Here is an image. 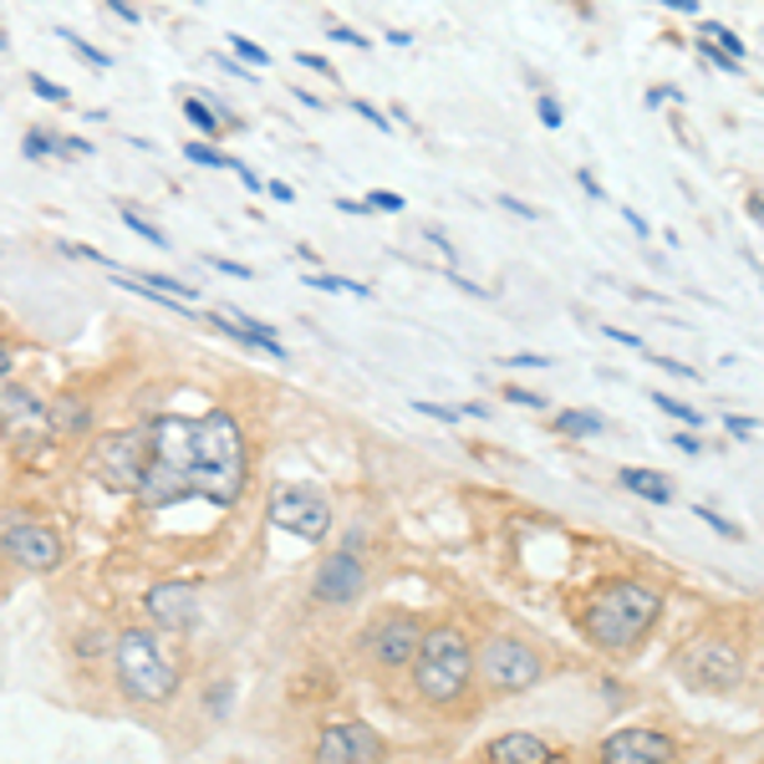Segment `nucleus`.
<instances>
[{"label":"nucleus","instance_id":"1","mask_svg":"<svg viewBox=\"0 0 764 764\" xmlns=\"http://www.w3.org/2000/svg\"><path fill=\"white\" fill-rule=\"evenodd\" d=\"M144 428L148 464L144 479H138V495H132L144 510H169L179 500H210L214 510H230L245 495V475H251L245 469V438H240V423L224 408L204 413V418L163 413Z\"/></svg>","mask_w":764,"mask_h":764},{"label":"nucleus","instance_id":"2","mask_svg":"<svg viewBox=\"0 0 764 764\" xmlns=\"http://www.w3.org/2000/svg\"><path fill=\"white\" fill-rule=\"evenodd\" d=\"M662 617V592L658 586H647V581H602L586 602H581V633L586 643L622 658V652H633L647 633H652V622Z\"/></svg>","mask_w":764,"mask_h":764},{"label":"nucleus","instance_id":"3","mask_svg":"<svg viewBox=\"0 0 764 764\" xmlns=\"http://www.w3.org/2000/svg\"><path fill=\"white\" fill-rule=\"evenodd\" d=\"M413 683L428 703H459L475 683V647L464 637V627L454 622H438V627H423L418 652H413Z\"/></svg>","mask_w":764,"mask_h":764},{"label":"nucleus","instance_id":"4","mask_svg":"<svg viewBox=\"0 0 764 764\" xmlns=\"http://www.w3.org/2000/svg\"><path fill=\"white\" fill-rule=\"evenodd\" d=\"M113 668H118V688L132 703H173L179 693V668L159 652V643L144 633V627H128L113 643Z\"/></svg>","mask_w":764,"mask_h":764},{"label":"nucleus","instance_id":"5","mask_svg":"<svg viewBox=\"0 0 764 764\" xmlns=\"http://www.w3.org/2000/svg\"><path fill=\"white\" fill-rule=\"evenodd\" d=\"M148 464V428H123V434H103L87 448V479L103 485L107 495H138V479H144Z\"/></svg>","mask_w":764,"mask_h":764},{"label":"nucleus","instance_id":"6","mask_svg":"<svg viewBox=\"0 0 764 764\" xmlns=\"http://www.w3.org/2000/svg\"><path fill=\"white\" fill-rule=\"evenodd\" d=\"M475 672L495 688V693H526V688H535L545 678V658L530 643H520V637L495 633L479 643Z\"/></svg>","mask_w":764,"mask_h":764},{"label":"nucleus","instance_id":"7","mask_svg":"<svg viewBox=\"0 0 764 764\" xmlns=\"http://www.w3.org/2000/svg\"><path fill=\"white\" fill-rule=\"evenodd\" d=\"M678 678H683L693 693H729V688L744 683V658L739 647L719 643V637H693V643L672 658Z\"/></svg>","mask_w":764,"mask_h":764},{"label":"nucleus","instance_id":"8","mask_svg":"<svg viewBox=\"0 0 764 764\" xmlns=\"http://www.w3.org/2000/svg\"><path fill=\"white\" fill-rule=\"evenodd\" d=\"M0 438L21 454V459H36L41 448L52 444V418H46V403H41L31 388L21 382H0Z\"/></svg>","mask_w":764,"mask_h":764},{"label":"nucleus","instance_id":"9","mask_svg":"<svg viewBox=\"0 0 764 764\" xmlns=\"http://www.w3.org/2000/svg\"><path fill=\"white\" fill-rule=\"evenodd\" d=\"M270 520H276L286 535H301V541H327L331 530V500L311 485H280L270 495Z\"/></svg>","mask_w":764,"mask_h":764},{"label":"nucleus","instance_id":"10","mask_svg":"<svg viewBox=\"0 0 764 764\" xmlns=\"http://www.w3.org/2000/svg\"><path fill=\"white\" fill-rule=\"evenodd\" d=\"M0 551L11 555L21 571H36V576H46V571H56L66 561L62 535L52 526H36V520H15V526L0 530Z\"/></svg>","mask_w":764,"mask_h":764},{"label":"nucleus","instance_id":"11","mask_svg":"<svg viewBox=\"0 0 764 764\" xmlns=\"http://www.w3.org/2000/svg\"><path fill=\"white\" fill-rule=\"evenodd\" d=\"M388 760V744L372 724L362 719H342V724H327L317 739V764H382Z\"/></svg>","mask_w":764,"mask_h":764},{"label":"nucleus","instance_id":"12","mask_svg":"<svg viewBox=\"0 0 764 764\" xmlns=\"http://www.w3.org/2000/svg\"><path fill=\"white\" fill-rule=\"evenodd\" d=\"M368 561L357 551H331V555H321V566H317V576H311V592H317V602H327V606H352L357 596L368 592Z\"/></svg>","mask_w":764,"mask_h":764},{"label":"nucleus","instance_id":"13","mask_svg":"<svg viewBox=\"0 0 764 764\" xmlns=\"http://www.w3.org/2000/svg\"><path fill=\"white\" fill-rule=\"evenodd\" d=\"M418 637H423V622L408 617V612H393L388 622H372L362 647H368V658L378 668H408L413 652H418Z\"/></svg>","mask_w":764,"mask_h":764},{"label":"nucleus","instance_id":"14","mask_svg":"<svg viewBox=\"0 0 764 764\" xmlns=\"http://www.w3.org/2000/svg\"><path fill=\"white\" fill-rule=\"evenodd\" d=\"M602 764H668L672 760V739L658 729H617L602 739L596 750Z\"/></svg>","mask_w":764,"mask_h":764},{"label":"nucleus","instance_id":"15","mask_svg":"<svg viewBox=\"0 0 764 764\" xmlns=\"http://www.w3.org/2000/svg\"><path fill=\"white\" fill-rule=\"evenodd\" d=\"M144 606H148V617L163 622V627H173V633L199 627V592L189 586V581H159V586H148Z\"/></svg>","mask_w":764,"mask_h":764},{"label":"nucleus","instance_id":"16","mask_svg":"<svg viewBox=\"0 0 764 764\" xmlns=\"http://www.w3.org/2000/svg\"><path fill=\"white\" fill-rule=\"evenodd\" d=\"M204 321H210L220 337H230V342H240V347H261L265 357H276V362H286V342H280L276 331L265 327V321H255V317H245L240 306H230V311H204Z\"/></svg>","mask_w":764,"mask_h":764},{"label":"nucleus","instance_id":"17","mask_svg":"<svg viewBox=\"0 0 764 764\" xmlns=\"http://www.w3.org/2000/svg\"><path fill=\"white\" fill-rule=\"evenodd\" d=\"M561 750H555L551 739L541 734H526V729H514V734H500L485 744V764H555Z\"/></svg>","mask_w":764,"mask_h":764},{"label":"nucleus","instance_id":"18","mask_svg":"<svg viewBox=\"0 0 764 764\" xmlns=\"http://www.w3.org/2000/svg\"><path fill=\"white\" fill-rule=\"evenodd\" d=\"M46 418H52V434H87L93 428V408L82 397H56Z\"/></svg>","mask_w":764,"mask_h":764},{"label":"nucleus","instance_id":"19","mask_svg":"<svg viewBox=\"0 0 764 764\" xmlns=\"http://www.w3.org/2000/svg\"><path fill=\"white\" fill-rule=\"evenodd\" d=\"M622 489H633V495H643L647 505H668L672 500V485L662 475H652V469H622Z\"/></svg>","mask_w":764,"mask_h":764},{"label":"nucleus","instance_id":"20","mask_svg":"<svg viewBox=\"0 0 764 764\" xmlns=\"http://www.w3.org/2000/svg\"><path fill=\"white\" fill-rule=\"evenodd\" d=\"M555 428H561L566 438H596L606 423H602V413H592V408H566L561 418H555Z\"/></svg>","mask_w":764,"mask_h":764},{"label":"nucleus","instance_id":"21","mask_svg":"<svg viewBox=\"0 0 764 764\" xmlns=\"http://www.w3.org/2000/svg\"><path fill=\"white\" fill-rule=\"evenodd\" d=\"M699 36H703V41H713L719 52H729V56H734V62H744V56H750V46H744V36H734V31H729V26H719V21H703V26H699Z\"/></svg>","mask_w":764,"mask_h":764},{"label":"nucleus","instance_id":"22","mask_svg":"<svg viewBox=\"0 0 764 764\" xmlns=\"http://www.w3.org/2000/svg\"><path fill=\"white\" fill-rule=\"evenodd\" d=\"M306 286H311V290H327V296H357V301H368V296H372V290L362 286V280L327 276V270H321V276H306Z\"/></svg>","mask_w":764,"mask_h":764},{"label":"nucleus","instance_id":"23","mask_svg":"<svg viewBox=\"0 0 764 764\" xmlns=\"http://www.w3.org/2000/svg\"><path fill=\"white\" fill-rule=\"evenodd\" d=\"M56 36H62L66 46H72V52H77L87 66H97V72H107V66H113V56H107V52H97L93 41H87V36H77V31H72V26H56Z\"/></svg>","mask_w":764,"mask_h":764},{"label":"nucleus","instance_id":"24","mask_svg":"<svg viewBox=\"0 0 764 764\" xmlns=\"http://www.w3.org/2000/svg\"><path fill=\"white\" fill-rule=\"evenodd\" d=\"M184 118L194 123V128L204 132V138H220V132H224V123L214 118V107L204 103V97H184Z\"/></svg>","mask_w":764,"mask_h":764},{"label":"nucleus","instance_id":"25","mask_svg":"<svg viewBox=\"0 0 764 764\" xmlns=\"http://www.w3.org/2000/svg\"><path fill=\"white\" fill-rule=\"evenodd\" d=\"M21 153H26V159H62V144H56V132L31 128L26 144H21Z\"/></svg>","mask_w":764,"mask_h":764},{"label":"nucleus","instance_id":"26","mask_svg":"<svg viewBox=\"0 0 764 764\" xmlns=\"http://www.w3.org/2000/svg\"><path fill=\"white\" fill-rule=\"evenodd\" d=\"M123 224H128L132 235H144L148 245H169V235H163V230H159V224H153V220H144V214L132 210V204H123Z\"/></svg>","mask_w":764,"mask_h":764},{"label":"nucleus","instance_id":"27","mask_svg":"<svg viewBox=\"0 0 764 764\" xmlns=\"http://www.w3.org/2000/svg\"><path fill=\"white\" fill-rule=\"evenodd\" d=\"M26 82H31V93H36V97H46V103H56V107H72V93H66L62 82L46 77V72H31Z\"/></svg>","mask_w":764,"mask_h":764},{"label":"nucleus","instance_id":"28","mask_svg":"<svg viewBox=\"0 0 764 764\" xmlns=\"http://www.w3.org/2000/svg\"><path fill=\"white\" fill-rule=\"evenodd\" d=\"M652 403H658L668 418H678V423H688V428H703V413L699 408H688V403H678V397H668V393H652Z\"/></svg>","mask_w":764,"mask_h":764},{"label":"nucleus","instance_id":"29","mask_svg":"<svg viewBox=\"0 0 764 764\" xmlns=\"http://www.w3.org/2000/svg\"><path fill=\"white\" fill-rule=\"evenodd\" d=\"M535 118H541V128L561 132V128H566V107L555 103V97H551V93H541V97H535Z\"/></svg>","mask_w":764,"mask_h":764},{"label":"nucleus","instance_id":"30","mask_svg":"<svg viewBox=\"0 0 764 764\" xmlns=\"http://www.w3.org/2000/svg\"><path fill=\"white\" fill-rule=\"evenodd\" d=\"M362 204H368V214H403V210H408V199H403V194H393V189H372V194L368 199H362Z\"/></svg>","mask_w":764,"mask_h":764},{"label":"nucleus","instance_id":"31","mask_svg":"<svg viewBox=\"0 0 764 764\" xmlns=\"http://www.w3.org/2000/svg\"><path fill=\"white\" fill-rule=\"evenodd\" d=\"M184 159L199 163V169H230V159H224L220 148H210V144H184Z\"/></svg>","mask_w":764,"mask_h":764},{"label":"nucleus","instance_id":"32","mask_svg":"<svg viewBox=\"0 0 764 764\" xmlns=\"http://www.w3.org/2000/svg\"><path fill=\"white\" fill-rule=\"evenodd\" d=\"M352 113H357V118H368L378 132H393V118H388L378 103H368V97H352Z\"/></svg>","mask_w":764,"mask_h":764},{"label":"nucleus","instance_id":"33","mask_svg":"<svg viewBox=\"0 0 764 764\" xmlns=\"http://www.w3.org/2000/svg\"><path fill=\"white\" fill-rule=\"evenodd\" d=\"M699 52L709 56V62L719 66V72H729V77H744V62H734V56H729V52H719L713 41H703V36H699Z\"/></svg>","mask_w":764,"mask_h":764},{"label":"nucleus","instance_id":"34","mask_svg":"<svg viewBox=\"0 0 764 764\" xmlns=\"http://www.w3.org/2000/svg\"><path fill=\"white\" fill-rule=\"evenodd\" d=\"M230 46H235V52L245 56L251 66H265V62H270V52H265L261 41H251V36H230Z\"/></svg>","mask_w":764,"mask_h":764},{"label":"nucleus","instance_id":"35","mask_svg":"<svg viewBox=\"0 0 764 764\" xmlns=\"http://www.w3.org/2000/svg\"><path fill=\"white\" fill-rule=\"evenodd\" d=\"M327 36L331 41H342V46H357V52H368L372 41L362 36V31H352V26H337V21H327Z\"/></svg>","mask_w":764,"mask_h":764},{"label":"nucleus","instance_id":"36","mask_svg":"<svg viewBox=\"0 0 764 764\" xmlns=\"http://www.w3.org/2000/svg\"><path fill=\"white\" fill-rule=\"evenodd\" d=\"M724 428H729L734 438H754V434H760V418H750V413H729Z\"/></svg>","mask_w":764,"mask_h":764},{"label":"nucleus","instance_id":"37","mask_svg":"<svg viewBox=\"0 0 764 764\" xmlns=\"http://www.w3.org/2000/svg\"><path fill=\"white\" fill-rule=\"evenodd\" d=\"M413 408H418L423 418H438V423H459V418H464L459 408H444V403H423V397H413Z\"/></svg>","mask_w":764,"mask_h":764},{"label":"nucleus","instance_id":"38","mask_svg":"<svg viewBox=\"0 0 764 764\" xmlns=\"http://www.w3.org/2000/svg\"><path fill=\"white\" fill-rule=\"evenodd\" d=\"M230 699H235V683H220V688L204 693V709H210V713H230Z\"/></svg>","mask_w":764,"mask_h":764},{"label":"nucleus","instance_id":"39","mask_svg":"<svg viewBox=\"0 0 764 764\" xmlns=\"http://www.w3.org/2000/svg\"><path fill=\"white\" fill-rule=\"evenodd\" d=\"M500 210H510L514 220H541V210H535V204H526L520 194H500Z\"/></svg>","mask_w":764,"mask_h":764},{"label":"nucleus","instance_id":"40","mask_svg":"<svg viewBox=\"0 0 764 764\" xmlns=\"http://www.w3.org/2000/svg\"><path fill=\"white\" fill-rule=\"evenodd\" d=\"M505 368H551V357H545V352H510V357H505Z\"/></svg>","mask_w":764,"mask_h":764},{"label":"nucleus","instance_id":"41","mask_svg":"<svg viewBox=\"0 0 764 764\" xmlns=\"http://www.w3.org/2000/svg\"><path fill=\"white\" fill-rule=\"evenodd\" d=\"M107 11L118 15V21H132V26H138V21H144V11H138V0H103Z\"/></svg>","mask_w":764,"mask_h":764},{"label":"nucleus","instance_id":"42","mask_svg":"<svg viewBox=\"0 0 764 764\" xmlns=\"http://www.w3.org/2000/svg\"><path fill=\"white\" fill-rule=\"evenodd\" d=\"M699 520H703V526H713V530H719V535H739V526H734V520H724V514H713L709 505H699Z\"/></svg>","mask_w":764,"mask_h":764},{"label":"nucleus","instance_id":"43","mask_svg":"<svg viewBox=\"0 0 764 764\" xmlns=\"http://www.w3.org/2000/svg\"><path fill=\"white\" fill-rule=\"evenodd\" d=\"M230 169H235V173H240V184L251 189V194H261V189H265V179H261V173H255V169H251V163H240V159H230Z\"/></svg>","mask_w":764,"mask_h":764},{"label":"nucleus","instance_id":"44","mask_svg":"<svg viewBox=\"0 0 764 764\" xmlns=\"http://www.w3.org/2000/svg\"><path fill=\"white\" fill-rule=\"evenodd\" d=\"M214 270H224V276H235V280H255V270L251 265H240V261H224V255H214Z\"/></svg>","mask_w":764,"mask_h":764},{"label":"nucleus","instance_id":"45","mask_svg":"<svg viewBox=\"0 0 764 764\" xmlns=\"http://www.w3.org/2000/svg\"><path fill=\"white\" fill-rule=\"evenodd\" d=\"M602 337H606V342H622V347H633V352H643V337H633V331L612 327V321H606V327H602Z\"/></svg>","mask_w":764,"mask_h":764},{"label":"nucleus","instance_id":"46","mask_svg":"<svg viewBox=\"0 0 764 764\" xmlns=\"http://www.w3.org/2000/svg\"><path fill=\"white\" fill-rule=\"evenodd\" d=\"M505 397H510V403H520V408H545V397L530 393V388H505Z\"/></svg>","mask_w":764,"mask_h":764},{"label":"nucleus","instance_id":"47","mask_svg":"<svg viewBox=\"0 0 764 764\" xmlns=\"http://www.w3.org/2000/svg\"><path fill=\"white\" fill-rule=\"evenodd\" d=\"M678 87H672V82H662V87H647V107H662V103H678Z\"/></svg>","mask_w":764,"mask_h":764},{"label":"nucleus","instance_id":"48","mask_svg":"<svg viewBox=\"0 0 764 764\" xmlns=\"http://www.w3.org/2000/svg\"><path fill=\"white\" fill-rule=\"evenodd\" d=\"M296 62L311 66V72H321V77H337V66H331L327 56H317V52H296Z\"/></svg>","mask_w":764,"mask_h":764},{"label":"nucleus","instance_id":"49","mask_svg":"<svg viewBox=\"0 0 764 764\" xmlns=\"http://www.w3.org/2000/svg\"><path fill=\"white\" fill-rule=\"evenodd\" d=\"M448 280H454V286H459L464 296H475V301H489V290H485V286H475L469 276H459V270H448Z\"/></svg>","mask_w":764,"mask_h":764},{"label":"nucleus","instance_id":"50","mask_svg":"<svg viewBox=\"0 0 764 764\" xmlns=\"http://www.w3.org/2000/svg\"><path fill=\"white\" fill-rule=\"evenodd\" d=\"M423 235L434 240V245H438V251H444V255H448V261H459V251H454V240H448V235H444V230H438V224H428V230H423Z\"/></svg>","mask_w":764,"mask_h":764},{"label":"nucleus","instance_id":"51","mask_svg":"<svg viewBox=\"0 0 764 764\" xmlns=\"http://www.w3.org/2000/svg\"><path fill=\"white\" fill-rule=\"evenodd\" d=\"M576 184H581V189H586V194H592V199H606L602 179H596V173H592V169H581V173H576Z\"/></svg>","mask_w":764,"mask_h":764},{"label":"nucleus","instance_id":"52","mask_svg":"<svg viewBox=\"0 0 764 764\" xmlns=\"http://www.w3.org/2000/svg\"><path fill=\"white\" fill-rule=\"evenodd\" d=\"M622 220L633 224V235H643V240L652 235V224H647V220H643V214H637V210H627V204H622Z\"/></svg>","mask_w":764,"mask_h":764},{"label":"nucleus","instance_id":"53","mask_svg":"<svg viewBox=\"0 0 764 764\" xmlns=\"http://www.w3.org/2000/svg\"><path fill=\"white\" fill-rule=\"evenodd\" d=\"M290 97H296V103H301V107H311V113H321V107H327V97L306 93V87H296V93H290Z\"/></svg>","mask_w":764,"mask_h":764},{"label":"nucleus","instance_id":"54","mask_svg":"<svg viewBox=\"0 0 764 764\" xmlns=\"http://www.w3.org/2000/svg\"><path fill=\"white\" fill-rule=\"evenodd\" d=\"M11 368H15V347H11V342H0V382L11 378Z\"/></svg>","mask_w":764,"mask_h":764},{"label":"nucleus","instance_id":"55","mask_svg":"<svg viewBox=\"0 0 764 764\" xmlns=\"http://www.w3.org/2000/svg\"><path fill=\"white\" fill-rule=\"evenodd\" d=\"M265 189H270V199H280V204H296V189H290V184H280V179H270V184H265Z\"/></svg>","mask_w":764,"mask_h":764},{"label":"nucleus","instance_id":"56","mask_svg":"<svg viewBox=\"0 0 764 764\" xmlns=\"http://www.w3.org/2000/svg\"><path fill=\"white\" fill-rule=\"evenodd\" d=\"M337 210H342V214H357V220H362V214H368V204H362V199H337Z\"/></svg>","mask_w":764,"mask_h":764},{"label":"nucleus","instance_id":"57","mask_svg":"<svg viewBox=\"0 0 764 764\" xmlns=\"http://www.w3.org/2000/svg\"><path fill=\"white\" fill-rule=\"evenodd\" d=\"M668 11H683V15H699V0H662Z\"/></svg>","mask_w":764,"mask_h":764},{"label":"nucleus","instance_id":"58","mask_svg":"<svg viewBox=\"0 0 764 764\" xmlns=\"http://www.w3.org/2000/svg\"><path fill=\"white\" fill-rule=\"evenodd\" d=\"M388 41H393V46H403V52H408V46H413V31H388Z\"/></svg>","mask_w":764,"mask_h":764},{"label":"nucleus","instance_id":"59","mask_svg":"<svg viewBox=\"0 0 764 764\" xmlns=\"http://www.w3.org/2000/svg\"><path fill=\"white\" fill-rule=\"evenodd\" d=\"M6 46H11V36H6V31H0V52H6Z\"/></svg>","mask_w":764,"mask_h":764}]
</instances>
